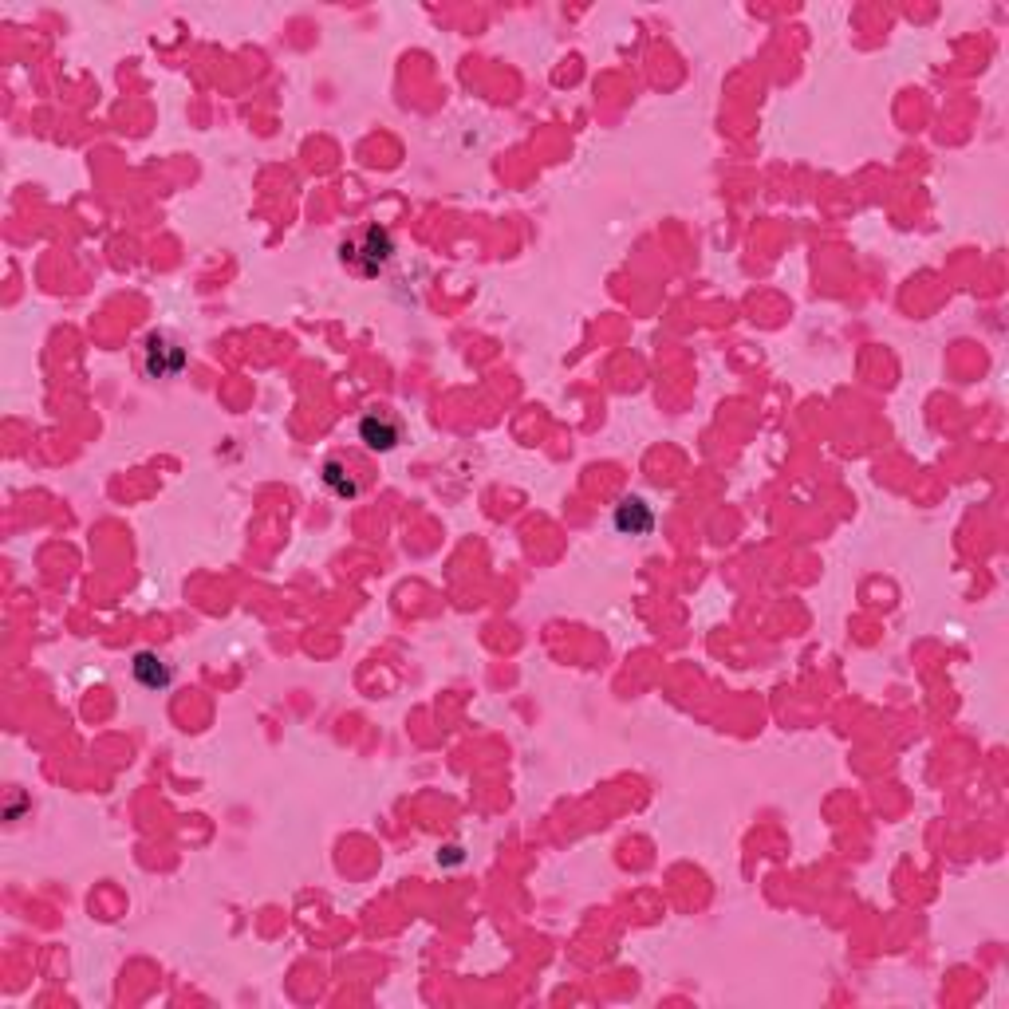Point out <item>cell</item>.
<instances>
[{"mask_svg":"<svg viewBox=\"0 0 1009 1009\" xmlns=\"http://www.w3.org/2000/svg\"><path fill=\"white\" fill-rule=\"evenodd\" d=\"M359 438L367 442V450L387 454V450H395V446L403 442V426H399L387 410H371V414H363V422H359Z\"/></svg>","mask_w":1009,"mask_h":1009,"instance_id":"1","label":"cell"},{"mask_svg":"<svg viewBox=\"0 0 1009 1009\" xmlns=\"http://www.w3.org/2000/svg\"><path fill=\"white\" fill-rule=\"evenodd\" d=\"M363 249H355V245H347L343 249V257H351V261H359V269L363 272H379L387 261H391V253H395V241H391V233L387 229H379V225H371L367 233H363Z\"/></svg>","mask_w":1009,"mask_h":1009,"instance_id":"2","label":"cell"},{"mask_svg":"<svg viewBox=\"0 0 1009 1009\" xmlns=\"http://www.w3.org/2000/svg\"><path fill=\"white\" fill-rule=\"evenodd\" d=\"M186 367V351L178 343H170L166 336H150L146 339V371L166 379V375H178Z\"/></svg>","mask_w":1009,"mask_h":1009,"instance_id":"3","label":"cell"},{"mask_svg":"<svg viewBox=\"0 0 1009 1009\" xmlns=\"http://www.w3.org/2000/svg\"><path fill=\"white\" fill-rule=\"evenodd\" d=\"M615 529H619V533H631V537H643V533L655 529V513L647 509V501L627 497V501H619V509H615Z\"/></svg>","mask_w":1009,"mask_h":1009,"instance_id":"4","label":"cell"},{"mask_svg":"<svg viewBox=\"0 0 1009 1009\" xmlns=\"http://www.w3.org/2000/svg\"><path fill=\"white\" fill-rule=\"evenodd\" d=\"M135 678L142 686H150V690H166V686H170V667H166L158 655L142 651L135 659Z\"/></svg>","mask_w":1009,"mask_h":1009,"instance_id":"5","label":"cell"},{"mask_svg":"<svg viewBox=\"0 0 1009 1009\" xmlns=\"http://www.w3.org/2000/svg\"><path fill=\"white\" fill-rule=\"evenodd\" d=\"M324 481L336 489V497H359V481H355V477H347L339 462H328V466H324Z\"/></svg>","mask_w":1009,"mask_h":1009,"instance_id":"6","label":"cell"}]
</instances>
